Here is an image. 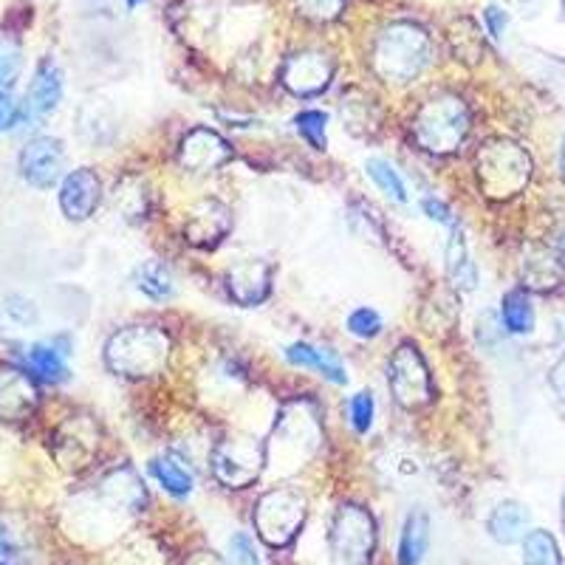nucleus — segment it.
Here are the masks:
<instances>
[{
  "instance_id": "1",
  "label": "nucleus",
  "mask_w": 565,
  "mask_h": 565,
  "mask_svg": "<svg viewBox=\"0 0 565 565\" xmlns=\"http://www.w3.org/2000/svg\"><path fill=\"white\" fill-rule=\"evenodd\" d=\"M170 356V340L161 328L130 326L116 331L105 348V360L122 376H156L164 371Z\"/></svg>"
},
{
  "instance_id": "2",
  "label": "nucleus",
  "mask_w": 565,
  "mask_h": 565,
  "mask_svg": "<svg viewBox=\"0 0 565 565\" xmlns=\"http://www.w3.org/2000/svg\"><path fill=\"white\" fill-rule=\"evenodd\" d=\"M430 60V38L413 23H393L376 40L373 65L387 83H411Z\"/></svg>"
},
{
  "instance_id": "3",
  "label": "nucleus",
  "mask_w": 565,
  "mask_h": 565,
  "mask_svg": "<svg viewBox=\"0 0 565 565\" xmlns=\"http://www.w3.org/2000/svg\"><path fill=\"white\" fill-rule=\"evenodd\" d=\"M469 134V110L458 97L430 99L413 119V136L427 153H452Z\"/></svg>"
},
{
  "instance_id": "4",
  "label": "nucleus",
  "mask_w": 565,
  "mask_h": 565,
  "mask_svg": "<svg viewBox=\"0 0 565 565\" xmlns=\"http://www.w3.org/2000/svg\"><path fill=\"white\" fill-rule=\"evenodd\" d=\"M532 175V161L526 150L518 148L514 141L494 139L483 145L478 153V181L492 199H509L521 193Z\"/></svg>"
},
{
  "instance_id": "5",
  "label": "nucleus",
  "mask_w": 565,
  "mask_h": 565,
  "mask_svg": "<svg viewBox=\"0 0 565 565\" xmlns=\"http://www.w3.org/2000/svg\"><path fill=\"white\" fill-rule=\"evenodd\" d=\"M306 521V498L295 489H271L255 507V529L269 546H289Z\"/></svg>"
},
{
  "instance_id": "6",
  "label": "nucleus",
  "mask_w": 565,
  "mask_h": 565,
  "mask_svg": "<svg viewBox=\"0 0 565 565\" xmlns=\"http://www.w3.org/2000/svg\"><path fill=\"white\" fill-rule=\"evenodd\" d=\"M376 546V523L371 512L345 503L331 523V554L337 565H367Z\"/></svg>"
},
{
  "instance_id": "7",
  "label": "nucleus",
  "mask_w": 565,
  "mask_h": 565,
  "mask_svg": "<svg viewBox=\"0 0 565 565\" xmlns=\"http://www.w3.org/2000/svg\"><path fill=\"white\" fill-rule=\"evenodd\" d=\"M266 463L264 447L249 436H232L212 450V472L224 487L246 489L260 478Z\"/></svg>"
},
{
  "instance_id": "8",
  "label": "nucleus",
  "mask_w": 565,
  "mask_h": 565,
  "mask_svg": "<svg viewBox=\"0 0 565 565\" xmlns=\"http://www.w3.org/2000/svg\"><path fill=\"white\" fill-rule=\"evenodd\" d=\"M387 385H391L393 398L407 411L424 407L433 398V382L427 362L418 353L416 345H398L387 365Z\"/></svg>"
},
{
  "instance_id": "9",
  "label": "nucleus",
  "mask_w": 565,
  "mask_h": 565,
  "mask_svg": "<svg viewBox=\"0 0 565 565\" xmlns=\"http://www.w3.org/2000/svg\"><path fill=\"white\" fill-rule=\"evenodd\" d=\"M20 175L29 181L32 186H54L60 179H63L65 170V148L60 139H52V136H40V139H32L26 148L20 150L18 159Z\"/></svg>"
},
{
  "instance_id": "10",
  "label": "nucleus",
  "mask_w": 565,
  "mask_h": 565,
  "mask_svg": "<svg viewBox=\"0 0 565 565\" xmlns=\"http://www.w3.org/2000/svg\"><path fill=\"white\" fill-rule=\"evenodd\" d=\"M60 99H63V71H60L52 60H45V63H40V68L34 71V79L26 90V99L20 105L18 125L34 128L38 122H43L45 116L54 114Z\"/></svg>"
},
{
  "instance_id": "11",
  "label": "nucleus",
  "mask_w": 565,
  "mask_h": 565,
  "mask_svg": "<svg viewBox=\"0 0 565 565\" xmlns=\"http://www.w3.org/2000/svg\"><path fill=\"white\" fill-rule=\"evenodd\" d=\"M282 85L297 94V97H317L331 85L334 77V63L320 52L295 54L282 65Z\"/></svg>"
},
{
  "instance_id": "12",
  "label": "nucleus",
  "mask_w": 565,
  "mask_h": 565,
  "mask_svg": "<svg viewBox=\"0 0 565 565\" xmlns=\"http://www.w3.org/2000/svg\"><path fill=\"white\" fill-rule=\"evenodd\" d=\"M230 156V145H226L215 130L195 128L184 136V141H181L179 159L181 164H184L186 170H193V173H210V170L226 164Z\"/></svg>"
},
{
  "instance_id": "13",
  "label": "nucleus",
  "mask_w": 565,
  "mask_h": 565,
  "mask_svg": "<svg viewBox=\"0 0 565 565\" xmlns=\"http://www.w3.org/2000/svg\"><path fill=\"white\" fill-rule=\"evenodd\" d=\"M38 405V387L20 367L0 365V422H20Z\"/></svg>"
},
{
  "instance_id": "14",
  "label": "nucleus",
  "mask_w": 565,
  "mask_h": 565,
  "mask_svg": "<svg viewBox=\"0 0 565 565\" xmlns=\"http://www.w3.org/2000/svg\"><path fill=\"white\" fill-rule=\"evenodd\" d=\"M99 179L94 170L83 168L74 170L63 179L60 186V206H63V215L68 221H85L94 215L99 204Z\"/></svg>"
},
{
  "instance_id": "15",
  "label": "nucleus",
  "mask_w": 565,
  "mask_h": 565,
  "mask_svg": "<svg viewBox=\"0 0 565 565\" xmlns=\"http://www.w3.org/2000/svg\"><path fill=\"white\" fill-rule=\"evenodd\" d=\"M226 289H230L232 300L241 306H257L269 297L271 289V269L266 260H241L226 271Z\"/></svg>"
},
{
  "instance_id": "16",
  "label": "nucleus",
  "mask_w": 565,
  "mask_h": 565,
  "mask_svg": "<svg viewBox=\"0 0 565 565\" xmlns=\"http://www.w3.org/2000/svg\"><path fill=\"white\" fill-rule=\"evenodd\" d=\"M275 441L282 452L295 447V458H302L306 452H311L320 441V427H317V416L309 407L295 405L282 413L280 424L275 430Z\"/></svg>"
},
{
  "instance_id": "17",
  "label": "nucleus",
  "mask_w": 565,
  "mask_h": 565,
  "mask_svg": "<svg viewBox=\"0 0 565 565\" xmlns=\"http://www.w3.org/2000/svg\"><path fill=\"white\" fill-rule=\"evenodd\" d=\"M232 218L230 210H226L221 201H201L190 210L186 215V241L195 246H215L221 238H224L226 232H230Z\"/></svg>"
},
{
  "instance_id": "18",
  "label": "nucleus",
  "mask_w": 565,
  "mask_h": 565,
  "mask_svg": "<svg viewBox=\"0 0 565 565\" xmlns=\"http://www.w3.org/2000/svg\"><path fill=\"white\" fill-rule=\"evenodd\" d=\"M54 450L63 467H83L94 450H97V430L83 418H71L60 427L57 438H54Z\"/></svg>"
},
{
  "instance_id": "19",
  "label": "nucleus",
  "mask_w": 565,
  "mask_h": 565,
  "mask_svg": "<svg viewBox=\"0 0 565 565\" xmlns=\"http://www.w3.org/2000/svg\"><path fill=\"white\" fill-rule=\"evenodd\" d=\"M286 360L297 367H311V371H317L328 382H334V385H345L348 382L345 367L340 365L334 353L320 351V348L309 345V342H297V345L286 348Z\"/></svg>"
},
{
  "instance_id": "20",
  "label": "nucleus",
  "mask_w": 565,
  "mask_h": 565,
  "mask_svg": "<svg viewBox=\"0 0 565 565\" xmlns=\"http://www.w3.org/2000/svg\"><path fill=\"white\" fill-rule=\"evenodd\" d=\"M430 548V521L424 512H413L398 537V563L418 565Z\"/></svg>"
},
{
  "instance_id": "21",
  "label": "nucleus",
  "mask_w": 565,
  "mask_h": 565,
  "mask_svg": "<svg viewBox=\"0 0 565 565\" xmlns=\"http://www.w3.org/2000/svg\"><path fill=\"white\" fill-rule=\"evenodd\" d=\"M529 529V512L521 503L507 501L494 509L492 518H489V534H492L498 543L509 546V543H518L521 537H526Z\"/></svg>"
},
{
  "instance_id": "22",
  "label": "nucleus",
  "mask_w": 565,
  "mask_h": 565,
  "mask_svg": "<svg viewBox=\"0 0 565 565\" xmlns=\"http://www.w3.org/2000/svg\"><path fill=\"white\" fill-rule=\"evenodd\" d=\"M447 275H450L452 286L461 291H472L478 282L476 264L469 260L467 241H463V232L458 226H452V238L447 246Z\"/></svg>"
},
{
  "instance_id": "23",
  "label": "nucleus",
  "mask_w": 565,
  "mask_h": 565,
  "mask_svg": "<svg viewBox=\"0 0 565 565\" xmlns=\"http://www.w3.org/2000/svg\"><path fill=\"white\" fill-rule=\"evenodd\" d=\"M26 362L40 380L45 382H63L68 376V365H65V351H60L54 342H38L29 348Z\"/></svg>"
},
{
  "instance_id": "24",
  "label": "nucleus",
  "mask_w": 565,
  "mask_h": 565,
  "mask_svg": "<svg viewBox=\"0 0 565 565\" xmlns=\"http://www.w3.org/2000/svg\"><path fill=\"white\" fill-rule=\"evenodd\" d=\"M150 472H153L156 481L161 483V489H168L175 498H186V494L193 492V476H190V469H186L179 458H156V461L150 463Z\"/></svg>"
},
{
  "instance_id": "25",
  "label": "nucleus",
  "mask_w": 565,
  "mask_h": 565,
  "mask_svg": "<svg viewBox=\"0 0 565 565\" xmlns=\"http://www.w3.org/2000/svg\"><path fill=\"white\" fill-rule=\"evenodd\" d=\"M136 289L141 295H148L150 300H168V297H173L175 282L170 269L161 260H148V264H141V269L136 271Z\"/></svg>"
},
{
  "instance_id": "26",
  "label": "nucleus",
  "mask_w": 565,
  "mask_h": 565,
  "mask_svg": "<svg viewBox=\"0 0 565 565\" xmlns=\"http://www.w3.org/2000/svg\"><path fill=\"white\" fill-rule=\"evenodd\" d=\"M501 317L507 331H512V334H529V331L534 328V309L526 291L521 289L509 291V295L503 297Z\"/></svg>"
},
{
  "instance_id": "27",
  "label": "nucleus",
  "mask_w": 565,
  "mask_h": 565,
  "mask_svg": "<svg viewBox=\"0 0 565 565\" xmlns=\"http://www.w3.org/2000/svg\"><path fill=\"white\" fill-rule=\"evenodd\" d=\"M523 563L526 565H563L557 540L543 529H534L523 537Z\"/></svg>"
},
{
  "instance_id": "28",
  "label": "nucleus",
  "mask_w": 565,
  "mask_h": 565,
  "mask_svg": "<svg viewBox=\"0 0 565 565\" xmlns=\"http://www.w3.org/2000/svg\"><path fill=\"white\" fill-rule=\"evenodd\" d=\"M365 170H367V175H371V179H373V184L380 186V190L387 195V199L398 201V204H405V201H407V186H405V181H402V175H398V170L393 168L391 161L371 159L365 164Z\"/></svg>"
},
{
  "instance_id": "29",
  "label": "nucleus",
  "mask_w": 565,
  "mask_h": 565,
  "mask_svg": "<svg viewBox=\"0 0 565 565\" xmlns=\"http://www.w3.org/2000/svg\"><path fill=\"white\" fill-rule=\"evenodd\" d=\"M295 128L315 150L328 148V116L322 110H302V114H297Z\"/></svg>"
},
{
  "instance_id": "30",
  "label": "nucleus",
  "mask_w": 565,
  "mask_h": 565,
  "mask_svg": "<svg viewBox=\"0 0 565 565\" xmlns=\"http://www.w3.org/2000/svg\"><path fill=\"white\" fill-rule=\"evenodd\" d=\"M20 71H23V54L18 45L0 43V94H7L18 83Z\"/></svg>"
},
{
  "instance_id": "31",
  "label": "nucleus",
  "mask_w": 565,
  "mask_h": 565,
  "mask_svg": "<svg viewBox=\"0 0 565 565\" xmlns=\"http://www.w3.org/2000/svg\"><path fill=\"white\" fill-rule=\"evenodd\" d=\"M348 331L360 340H373L382 334V317L373 309H356L348 317Z\"/></svg>"
},
{
  "instance_id": "32",
  "label": "nucleus",
  "mask_w": 565,
  "mask_h": 565,
  "mask_svg": "<svg viewBox=\"0 0 565 565\" xmlns=\"http://www.w3.org/2000/svg\"><path fill=\"white\" fill-rule=\"evenodd\" d=\"M348 413H351V424L356 433H367L373 427V416H376V405H373L371 393H356L348 402Z\"/></svg>"
},
{
  "instance_id": "33",
  "label": "nucleus",
  "mask_w": 565,
  "mask_h": 565,
  "mask_svg": "<svg viewBox=\"0 0 565 565\" xmlns=\"http://www.w3.org/2000/svg\"><path fill=\"white\" fill-rule=\"evenodd\" d=\"M342 7L345 0H297V9L311 20H334Z\"/></svg>"
},
{
  "instance_id": "34",
  "label": "nucleus",
  "mask_w": 565,
  "mask_h": 565,
  "mask_svg": "<svg viewBox=\"0 0 565 565\" xmlns=\"http://www.w3.org/2000/svg\"><path fill=\"white\" fill-rule=\"evenodd\" d=\"M230 565H260L257 563L255 546H252L249 534H235L230 540Z\"/></svg>"
},
{
  "instance_id": "35",
  "label": "nucleus",
  "mask_w": 565,
  "mask_h": 565,
  "mask_svg": "<svg viewBox=\"0 0 565 565\" xmlns=\"http://www.w3.org/2000/svg\"><path fill=\"white\" fill-rule=\"evenodd\" d=\"M7 315L12 317L14 322H20V326H29V322L38 320V311H34V306L29 300H20V297H12L7 306Z\"/></svg>"
},
{
  "instance_id": "36",
  "label": "nucleus",
  "mask_w": 565,
  "mask_h": 565,
  "mask_svg": "<svg viewBox=\"0 0 565 565\" xmlns=\"http://www.w3.org/2000/svg\"><path fill=\"white\" fill-rule=\"evenodd\" d=\"M483 20H487L489 34H492L494 40H501L503 32H507V26H509V14L498 7H489L487 12H483Z\"/></svg>"
},
{
  "instance_id": "37",
  "label": "nucleus",
  "mask_w": 565,
  "mask_h": 565,
  "mask_svg": "<svg viewBox=\"0 0 565 565\" xmlns=\"http://www.w3.org/2000/svg\"><path fill=\"white\" fill-rule=\"evenodd\" d=\"M20 119V105L14 103L9 94H0V130H9L12 125H18Z\"/></svg>"
},
{
  "instance_id": "38",
  "label": "nucleus",
  "mask_w": 565,
  "mask_h": 565,
  "mask_svg": "<svg viewBox=\"0 0 565 565\" xmlns=\"http://www.w3.org/2000/svg\"><path fill=\"white\" fill-rule=\"evenodd\" d=\"M424 212L430 215L433 221H438V224H447V226H456V221H452V212L447 210V204H441V201L436 199H424Z\"/></svg>"
},
{
  "instance_id": "39",
  "label": "nucleus",
  "mask_w": 565,
  "mask_h": 565,
  "mask_svg": "<svg viewBox=\"0 0 565 565\" xmlns=\"http://www.w3.org/2000/svg\"><path fill=\"white\" fill-rule=\"evenodd\" d=\"M184 565H226V563L218 557V554H212V552H195L193 557L186 559Z\"/></svg>"
},
{
  "instance_id": "40",
  "label": "nucleus",
  "mask_w": 565,
  "mask_h": 565,
  "mask_svg": "<svg viewBox=\"0 0 565 565\" xmlns=\"http://www.w3.org/2000/svg\"><path fill=\"white\" fill-rule=\"evenodd\" d=\"M14 554V540L7 529L0 526V557H12Z\"/></svg>"
},
{
  "instance_id": "41",
  "label": "nucleus",
  "mask_w": 565,
  "mask_h": 565,
  "mask_svg": "<svg viewBox=\"0 0 565 565\" xmlns=\"http://www.w3.org/2000/svg\"><path fill=\"white\" fill-rule=\"evenodd\" d=\"M559 168H563V179H565V141H563V156H559Z\"/></svg>"
},
{
  "instance_id": "42",
  "label": "nucleus",
  "mask_w": 565,
  "mask_h": 565,
  "mask_svg": "<svg viewBox=\"0 0 565 565\" xmlns=\"http://www.w3.org/2000/svg\"><path fill=\"white\" fill-rule=\"evenodd\" d=\"M139 3H145V0H128V7H139Z\"/></svg>"
},
{
  "instance_id": "43",
  "label": "nucleus",
  "mask_w": 565,
  "mask_h": 565,
  "mask_svg": "<svg viewBox=\"0 0 565 565\" xmlns=\"http://www.w3.org/2000/svg\"><path fill=\"white\" fill-rule=\"evenodd\" d=\"M559 252H563V260H565V238H563V246H559Z\"/></svg>"
},
{
  "instance_id": "44",
  "label": "nucleus",
  "mask_w": 565,
  "mask_h": 565,
  "mask_svg": "<svg viewBox=\"0 0 565 565\" xmlns=\"http://www.w3.org/2000/svg\"><path fill=\"white\" fill-rule=\"evenodd\" d=\"M0 565H7V563H0Z\"/></svg>"
}]
</instances>
